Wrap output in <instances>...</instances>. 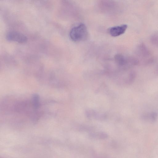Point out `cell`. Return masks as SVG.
<instances>
[{
    "mask_svg": "<svg viewBox=\"0 0 158 158\" xmlns=\"http://www.w3.org/2000/svg\"><path fill=\"white\" fill-rule=\"evenodd\" d=\"M88 33L85 24L81 23L73 28L71 30L69 36L71 39L75 42H80L87 40Z\"/></svg>",
    "mask_w": 158,
    "mask_h": 158,
    "instance_id": "1",
    "label": "cell"
},
{
    "mask_svg": "<svg viewBox=\"0 0 158 158\" xmlns=\"http://www.w3.org/2000/svg\"><path fill=\"white\" fill-rule=\"evenodd\" d=\"M6 40L9 41L23 44L27 42V39L24 34L19 32L11 31L8 32L6 35Z\"/></svg>",
    "mask_w": 158,
    "mask_h": 158,
    "instance_id": "2",
    "label": "cell"
},
{
    "mask_svg": "<svg viewBox=\"0 0 158 158\" xmlns=\"http://www.w3.org/2000/svg\"><path fill=\"white\" fill-rule=\"evenodd\" d=\"M127 27L126 24H123L120 26L112 27L110 28L109 32L112 36L116 37L123 34Z\"/></svg>",
    "mask_w": 158,
    "mask_h": 158,
    "instance_id": "3",
    "label": "cell"
}]
</instances>
